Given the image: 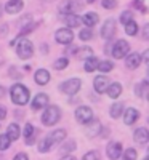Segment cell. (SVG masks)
I'll list each match as a JSON object with an SVG mask.
<instances>
[{"label":"cell","mask_w":149,"mask_h":160,"mask_svg":"<svg viewBox=\"0 0 149 160\" xmlns=\"http://www.w3.org/2000/svg\"><path fill=\"white\" fill-rule=\"evenodd\" d=\"M10 96H11V101L18 104V106H24L28 104L29 101V90L26 88L24 85L21 83H15L10 90Z\"/></svg>","instance_id":"1"},{"label":"cell","mask_w":149,"mask_h":160,"mask_svg":"<svg viewBox=\"0 0 149 160\" xmlns=\"http://www.w3.org/2000/svg\"><path fill=\"white\" fill-rule=\"evenodd\" d=\"M61 118V111L58 106H47L45 112L42 114V123L45 127H53L59 122Z\"/></svg>","instance_id":"2"},{"label":"cell","mask_w":149,"mask_h":160,"mask_svg":"<svg viewBox=\"0 0 149 160\" xmlns=\"http://www.w3.org/2000/svg\"><path fill=\"white\" fill-rule=\"evenodd\" d=\"M16 55L21 59H29L34 55V45H32L31 40H28V38L19 40V43L16 45Z\"/></svg>","instance_id":"3"},{"label":"cell","mask_w":149,"mask_h":160,"mask_svg":"<svg viewBox=\"0 0 149 160\" xmlns=\"http://www.w3.org/2000/svg\"><path fill=\"white\" fill-rule=\"evenodd\" d=\"M111 53H112L114 58L124 59L128 53H130V45H128V42H125V40H117L116 45H114L112 50H111Z\"/></svg>","instance_id":"4"},{"label":"cell","mask_w":149,"mask_h":160,"mask_svg":"<svg viewBox=\"0 0 149 160\" xmlns=\"http://www.w3.org/2000/svg\"><path fill=\"white\" fill-rule=\"evenodd\" d=\"M82 0H64L59 7V11L63 15H75V11L82 8Z\"/></svg>","instance_id":"5"},{"label":"cell","mask_w":149,"mask_h":160,"mask_svg":"<svg viewBox=\"0 0 149 160\" xmlns=\"http://www.w3.org/2000/svg\"><path fill=\"white\" fill-rule=\"evenodd\" d=\"M91 118H93V111L88 106H80L75 109V120L80 125H87Z\"/></svg>","instance_id":"6"},{"label":"cell","mask_w":149,"mask_h":160,"mask_svg":"<svg viewBox=\"0 0 149 160\" xmlns=\"http://www.w3.org/2000/svg\"><path fill=\"white\" fill-rule=\"evenodd\" d=\"M80 90V80L79 78H69V80H66V82L61 83V91L66 93V95H75V93Z\"/></svg>","instance_id":"7"},{"label":"cell","mask_w":149,"mask_h":160,"mask_svg":"<svg viewBox=\"0 0 149 160\" xmlns=\"http://www.w3.org/2000/svg\"><path fill=\"white\" fill-rule=\"evenodd\" d=\"M55 40H56L58 43L69 45L72 40H74V32L71 29H58L56 34H55Z\"/></svg>","instance_id":"8"},{"label":"cell","mask_w":149,"mask_h":160,"mask_svg":"<svg viewBox=\"0 0 149 160\" xmlns=\"http://www.w3.org/2000/svg\"><path fill=\"white\" fill-rule=\"evenodd\" d=\"M106 154L107 157H109L111 160H117L120 155H122V144L120 142H109L106 148Z\"/></svg>","instance_id":"9"},{"label":"cell","mask_w":149,"mask_h":160,"mask_svg":"<svg viewBox=\"0 0 149 160\" xmlns=\"http://www.w3.org/2000/svg\"><path fill=\"white\" fill-rule=\"evenodd\" d=\"M114 34H116V21L114 19H107L103 24V28H101V37L106 38V40H109Z\"/></svg>","instance_id":"10"},{"label":"cell","mask_w":149,"mask_h":160,"mask_svg":"<svg viewBox=\"0 0 149 160\" xmlns=\"http://www.w3.org/2000/svg\"><path fill=\"white\" fill-rule=\"evenodd\" d=\"M47 104H48V95H45V93H39V95L34 96L31 108H32L34 111H39V109L47 108Z\"/></svg>","instance_id":"11"},{"label":"cell","mask_w":149,"mask_h":160,"mask_svg":"<svg viewBox=\"0 0 149 160\" xmlns=\"http://www.w3.org/2000/svg\"><path fill=\"white\" fill-rule=\"evenodd\" d=\"M109 85H111L109 78L104 77V75H98L96 78L93 80V87H95V90H96L98 93H104V91L107 90V87H109Z\"/></svg>","instance_id":"12"},{"label":"cell","mask_w":149,"mask_h":160,"mask_svg":"<svg viewBox=\"0 0 149 160\" xmlns=\"http://www.w3.org/2000/svg\"><path fill=\"white\" fill-rule=\"evenodd\" d=\"M100 131H101V123H100V120L91 118L90 122L87 123V136H88V138H95L96 135H100Z\"/></svg>","instance_id":"13"},{"label":"cell","mask_w":149,"mask_h":160,"mask_svg":"<svg viewBox=\"0 0 149 160\" xmlns=\"http://www.w3.org/2000/svg\"><path fill=\"white\" fill-rule=\"evenodd\" d=\"M138 118H140V112L135 108L125 109V112H124V122H125V125H133Z\"/></svg>","instance_id":"14"},{"label":"cell","mask_w":149,"mask_h":160,"mask_svg":"<svg viewBox=\"0 0 149 160\" xmlns=\"http://www.w3.org/2000/svg\"><path fill=\"white\" fill-rule=\"evenodd\" d=\"M133 139H135V142H136V144H146L149 141V131L144 127L138 128L136 131L133 133Z\"/></svg>","instance_id":"15"},{"label":"cell","mask_w":149,"mask_h":160,"mask_svg":"<svg viewBox=\"0 0 149 160\" xmlns=\"http://www.w3.org/2000/svg\"><path fill=\"white\" fill-rule=\"evenodd\" d=\"M23 5H24L23 0H10L5 5V11L10 13V15H16V13H19L23 10Z\"/></svg>","instance_id":"16"},{"label":"cell","mask_w":149,"mask_h":160,"mask_svg":"<svg viewBox=\"0 0 149 160\" xmlns=\"http://www.w3.org/2000/svg\"><path fill=\"white\" fill-rule=\"evenodd\" d=\"M125 64H127L128 69H136L138 66L141 64V55H138V53L127 55V56H125Z\"/></svg>","instance_id":"17"},{"label":"cell","mask_w":149,"mask_h":160,"mask_svg":"<svg viewBox=\"0 0 149 160\" xmlns=\"http://www.w3.org/2000/svg\"><path fill=\"white\" fill-rule=\"evenodd\" d=\"M34 78H35V82H37L39 85H47V83L50 82V72H48L47 69H39V71L35 72Z\"/></svg>","instance_id":"18"},{"label":"cell","mask_w":149,"mask_h":160,"mask_svg":"<svg viewBox=\"0 0 149 160\" xmlns=\"http://www.w3.org/2000/svg\"><path fill=\"white\" fill-rule=\"evenodd\" d=\"M48 138H50V141L53 144H59V142H63L66 139V130H63V128L55 130L53 133H50V135H48Z\"/></svg>","instance_id":"19"},{"label":"cell","mask_w":149,"mask_h":160,"mask_svg":"<svg viewBox=\"0 0 149 160\" xmlns=\"http://www.w3.org/2000/svg\"><path fill=\"white\" fill-rule=\"evenodd\" d=\"M7 136L10 138V141H16V139H19V136H21V130H19V127H18L16 123H10L8 128H7Z\"/></svg>","instance_id":"20"},{"label":"cell","mask_w":149,"mask_h":160,"mask_svg":"<svg viewBox=\"0 0 149 160\" xmlns=\"http://www.w3.org/2000/svg\"><path fill=\"white\" fill-rule=\"evenodd\" d=\"M35 130H34V127L31 125V123H26V127H24V139H26V144H34V141H35Z\"/></svg>","instance_id":"21"},{"label":"cell","mask_w":149,"mask_h":160,"mask_svg":"<svg viewBox=\"0 0 149 160\" xmlns=\"http://www.w3.org/2000/svg\"><path fill=\"white\" fill-rule=\"evenodd\" d=\"M106 91H107V96H109L111 99H117L120 96V93H122V85L114 82V83H111L109 87H107Z\"/></svg>","instance_id":"22"},{"label":"cell","mask_w":149,"mask_h":160,"mask_svg":"<svg viewBox=\"0 0 149 160\" xmlns=\"http://www.w3.org/2000/svg\"><path fill=\"white\" fill-rule=\"evenodd\" d=\"M80 19H82V22L87 26V28H93V26L98 22L100 16L96 15V13H85L84 18H80Z\"/></svg>","instance_id":"23"},{"label":"cell","mask_w":149,"mask_h":160,"mask_svg":"<svg viewBox=\"0 0 149 160\" xmlns=\"http://www.w3.org/2000/svg\"><path fill=\"white\" fill-rule=\"evenodd\" d=\"M122 114H124V102H116L111 106V111H109V115L112 118H119Z\"/></svg>","instance_id":"24"},{"label":"cell","mask_w":149,"mask_h":160,"mask_svg":"<svg viewBox=\"0 0 149 160\" xmlns=\"http://www.w3.org/2000/svg\"><path fill=\"white\" fill-rule=\"evenodd\" d=\"M98 58H95V56H90V58H87L85 59V71L87 72H93V71H96V68H98Z\"/></svg>","instance_id":"25"},{"label":"cell","mask_w":149,"mask_h":160,"mask_svg":"<svg viewBox=\"0 0 149 160\" xmlns=\"http://www.w3.org/2000/svg\"><path fill=\"white\" fill-rule=\"evenodd\" d=\"M53 144L51 141H50V138L47 136V138H44V139H40V142H39V152H42V154H45V152H48L51 148H53Z\"/></svg>","instance_id":"26"},{"label":"cell","mask_w":149,"mask_h":160,"mask_svg":"<svg viewBox=\"0 0 149 160\" xmlns=\"http://www.w3.org/2000/svg\"><path fill=\"white\" fill-rule=\"evenodd\" d=\"M66 24L69 26V28H77V26H80V22H82V19H80V16L77 15H66Z\"/></svg>","instance_id":"27"},{"label":"cell","mask_w":149,"mask_h":160,"mask_svg":"<svg viewBox=\"0 0 149 160\" xmlns=\"http://www.w3.org/2000/svg\"><path fill=\"white\" fill-rule=\"evenodd\" d=\"M96 69L101 71V72H111L114 69V64L111 61H101V62H98V68Z\"/></svg>","instance_id":"28"},{"label":"cell","mask_w":149,"mask_h":160,"mask_svg":"<svg viewBox=\"0 0 149 160\" xmlns=\"http://www.w3.org/2000/svg\"><path fill=\"white\" fill-rule=\"evenodd\" d=\"M138 157V152L136 149H133V148H128L124 151V160H136Z\"/></svg>","instance_id":"29"},{"label":"cell","mask_w":149,"mask_h":160,"mask_svg":"<svg viewBox=\"0 0 149 160\" xmlns=\"http://www.w3.org/2000/svg\"><path fill=\"white\" fill-rule=\"evenodd\" d=\"M125 32H127L128 35H135V34L138 32V24L135 22V21L127 22V24H125Z\"/></svg>","instance_id":"30"},{"label":"cell","mask_w":149,"mask_h":160,"mask_svg":"<svg viewBox=\"0 0 149 160\" xmlns=\"http://www.w3.org/2000/svg\"><path fill=\"white\" fill-rule=\"evenodd\" d=\"M146 91H147V82H146V80H144V82H141L136 88H135V93H136V96H141V98L146 96Z\"/></svg>","instance_id":"31"},{"label":"cell","mask_w":149,"mask_h":160,"mask_svg":"<svg viewBox=\"0 0 149 160\" xmlns=\"http://www.w3.org/2000/svg\"><path fill=\"white\" fill-rule=\"evenodd\" d=\"M77 148H75V141H67L63 148H61V152L63 154H66V155H69V152H72V151H75Z\"/></svg>","instance_id":"32"},{"label":"cell","mask_w":149,"mask_h":160,"mask_svg":"<svg viewBox=\"0 0 149 160\" xmlns=\"http://www.w3.org/2000/svg\"><path fill=\"white\" fill-rule=\"evenodd\" d=\"M10 144H11V141L7 136V133L5 135H0V151H7L10 148Z\"/></svg>","instance_id":"33"},{"label":"cell","mask_w":149,"mask_h":160,"mask_svg":"<svg viewBox=\"0 0 149 160\" xmlns=\"http://www.w3.org/2000/svg\"><path fill=\"white\" fill-rule=\"evenodd\" d=\"M67 64H69V61H67V58H59L58 61H55V69L56 71H63L64 68H67Z\"/></svg>","instance_id":"34"},{"label":"cell","mask_w":149,"mask_h":160,"mask_svg":"<svg viewBox=\"0 0 149 160\" xmlns=\"http://www.w3.org/2000/svg\"><path fill=\"white\" fill-rule=\"evenodd\" d=\"M130 21H133V13H131V11H124V13L120 15V22L125 26V24L130 22Z\"/></svg>","instance_id":"35"},{"label":"cell","mask_w":149,"mask_h":160,"mask_svg":"<svg viewBox=\"0 0 149 160\" xmlns=\"http://www.w3.org/2000/svg\"><path fill=\"white\" fill-rule=\"evenodd\" d=\"M79 37H80V40H84V42H87V40H90V38L93 37V32H91V29H84L82 32L79 34Z\"/></svg>","instance_id":"36"},{"label":"cell","mask_w":149,"mask_h":160,"mask_svg":"<svg viewBox=\"0 0 149 160\" xmlns=\"http://www.w3.org/2000/svg\"><path fill=\"white\" fill-rule=\"evenodd\" d=\"M82 160H100V152H96V151H90V152H87V154L84 155Z\"/></svg>","instance_id":"37"},{"label":"cell","mask_w":149,"mask_h":160,"mask_svg":"<svg viewBox=\"0 0 149 160\" xmlns=\"http://www.w3.org/2000/svg\"><path fill=\"white\" fill-rule=\"evenodd\" d=\"M103 7L106 10H112L117 7V0H103Z\"/></svg>","instance_id":"38"},{"label":"cell","mask_w":149,"mask_h":160,"mask_svg":"<svg viewBox=\"0 0 149 160\" xmlns=\"http://www.w3.org/2000/svg\"><path fill=\"white\" fill-rule=\"evenodd\" d=\"M84 55H91V50H90V48H82L80 51H77V53H75V58L84 59Z\"/></svg>","instance_id":"39"},{"label":"cell","mask_w":149,"mask_h":160,"mask_svg":"<svg viewBox=\"0 0 149 160\" xmlns=\"http://www.w3.org/2000/svg\"><path fill=\"white\" fill-rule=\"evenodd\" d=\"M13 160H29V157L26 155L24 152H19V154H16V155H15V158H13Z\"/></svg>","instance_id":"40"},{"label":"cell","mask_w":149,"mask_h":160,"mask_svg":"<svg viewBox=\"0 0 149 160\" xmlns=\"http://www.w3.org/2000/svg\"><path fill=\"white\" fill-rule=\"evenodd\" d=\"M143 38H147L149 37V26L147 24H144V28H143V35H141Z\"/></svg>","instance_id":"41"},{"label":"cell","mask_w":149,"mask_h":160,"mask_svg":"<svg viewBox=\"0 0 149 160\" xmlns=\"http://www.w3.org/2000/svg\"><path fill=\"white\" fill-rule=\"evenodd\" d=\"M5 117H7V109L3 108V106H0V120L5 118Z\"/></svg>","instance_id":"42"},{"label":"cell","mask_w":149,"mask_h":160,"mask_svg":"<svg viewBox=\"0 0 149 160\" xmlns=\"http://www.w3.org/2000/svg\"><path fill=\"white\" fill-rule=\"evenodd\" d=\"M141 61H144V62H147L149 61V51L146 50L144 53H143V56H141Z\"/></svg>","instance_id":"43"},{"label":"cell","mask_w":149,"mask_h":160,"mask_svg":"<svg viewBox=\"0 0 149 160\" xmlns=\"http://www.w3.org/2000/svg\"><path fill=\"white\" fill-rule=\"evenodd\" d=\"M59 160H77L74 155H64L63 158H59Z\"/></svg>","instance_id":"44"},{"label":"cell","mask_w":149,"mask_h":160,"mask_svg":"<svg viewBox=\"0 0 149 160\" xmlns=\"http://www.w3.org/2000/svg\"><path fill=\"white\" fill-rule=\"evenodd\" d=\"M2 96H5V88L0 87V98H2Z\"/></svg>","instance_id":"45"},{"label":"cell","mask_w":149,"mask_h":160,"mask_svg":"<svg viewBox=\"0 0 149 160\" xmlns=\"http://www.w3.org/2000/svg\"><path fill=\"white\" fill-rule=\"evenodd\" d=\"M0 16H2V7H0Z\"/></svg>","instance_id":"46"},{"label":"cell","mask_w":149,"mask_h":160,"mask_svg":"<svg viewBox=\"0 0 149 160\" xmlns=\"http://www.w3.org/2000/svg\"><path fill=\"white\" fill-rule=\"evenodd\" d=\"M144 160H149V157H144Z\"/></svg>","instance_id":"47"},{"label":"cell","mask_w":149,"mask_h":160,"mask_svg":"<svg viewBox=\"0 0 149 160\" xmlns=\"http://www.w3.org/2000/svg\"><path fill=\"white\" fill-rule=\"evenodd\" d=\"M88 2H93V0H88Z\"/></svg>","instance_id":"48"}]
</instances>
